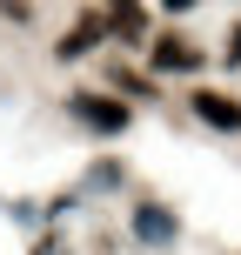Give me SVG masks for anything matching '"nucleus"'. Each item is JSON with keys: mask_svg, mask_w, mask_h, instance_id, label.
<instances>
[{"mask_svg": "<svg viewBox=\"0 0 241 255\" xmlns=\"http://www.w3.org/2000/svg\"><path fill=\"white\" fill-rule=\"evenodd\" d=\"M194 115H201L208 128H221V134H241V94H228V88H201V94H194Z\"/></svg>", "mask_w": 241, "mask_h": 255, "instance_id": "nucleus-2", "label": "nucleus"}, {"mask_svg": "<svg viewBox=\"0 0 241 255\" xmlns=\"http://www.w3.org/2000/svg\"><path fill=\"white\" fill-rule=\"evenodd\" d=\"M107 34H121V40H148V13H141V0H107Z\"/></svg>", "mask_w": 241, "mask_h": 255, "instance_id": "nucleus-4", "label": "nucleus"}, {"mask_svg": "<svg viewBox=\"0 0 241 255\" xmlns=\"http://www.w3.org/2000/svg\"><path fill=\"white\" fill-rule=\"evenodd\" d=\"M94 40H107V20H101V13H87V20H80V27H74V34H67L54 54H61V61H80V54H87Z\"/></svg>", "mask_w": 241, "mask_h": 255, "instance_id": "nucleus-5", "label": "nucleus"}, {"mask_svg": "<svg viewBox=\"0 0 241 255\" xmlns=\"http://www.w3.org/2000/svg\"><path fill=\"white\" fill-rule=\"evenodd\" d=\"M74 115H80V121H94L101 134H121V128H127V108L114 101V94H94V88H80V94H74Z\"/></svg>", "mask_w": 241, "mask_h": 255, "instance_id": "nucleus-3", "label": "nucleus"}, {"mask_svg": "<svg viewBox=\"0 0 241 255\" xmlns=\"http://www.w3.org/2000/svg\"><path fill=\"white\" fill-rule=\"evenodd\" d=\"M0 7H7V20H27V13H34L27 0H0Z\"/></svg>", "mask_w": 241, "mask_h": 255, "instance_id": "nucleus-7", "label": "nucleus"}, {"mask_svg": "<svg viewBox=\"0 0 241 255\" xmlns=\"http://www.w3.org/2000/svg\"><path fill=\"white\" fill-rule=\"evenodd\" d=\"M221 54H228V61H235V67H241V20H235V27H228V47H221Z\"/></svg>", "mask_w": 241, "mask_h": 255, "instance_id": "nucleus-6", "label": "nucleus"}, {"mask_svg": "<svg viewBox=\"0 0 241 255\" xmlns=\"http://www.w3.org/2000/svg\"><path fill=\"white\" fill-rule=\"evenodd\" d=\"M161 7H167V13H188V7H194V0H161Z\"/></svg>", "mask_w": 241, "mask_h": 255, "instance_id": "nucleus-8", "label": "nucleus"}, {"mask_svg": "<svg viewBox=\"0 0 241 255\" xmlns=\"http://www.w3.org/2000/svg\"><path fill=\"white\" fill-rule=\"evenodd\" d=\"M201 61H208V47H194L188 34H154L148 40V67L154 74H194Z\"/></svg>", "mask_w": 241, "mask_h": 255, "instance_id": "nucleus-1", "label": "nucleus"}]
</instances>
